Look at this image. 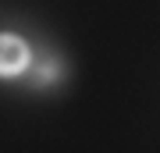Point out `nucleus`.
<instances>
[{
	"instance_id": "nucleus-2",
	"label": "nucleus",
	"mask_w": 160,
	"mask_h": 153,
	"mask_svg": "<svg viewBox=\"0 0 160 153\" xmlns=\"http://www.w3.org/2000/svg\"><path fill=\"white\" fill-rule=\"evenodd\" d=\"M57 71H61V64H57V61L39 64V79H43V82H53V79H57Z\"/></svg>"
},
{
	"instance_id": "nucleus-1",
	"label": "nucleus",
	"mask_w": 160,
	"mask_h": 153,
	"mask_svg": "<svg viewBox=\"0 0 160 153\" xmlns=\"http://www.w3.org/2000/svg\"><path fill=\"white\" fill-rule=\"evenodd\" d=\"M25 64H29V46L11 32H0V79L18 75Z\"/></svg>"
}]
</instances>
